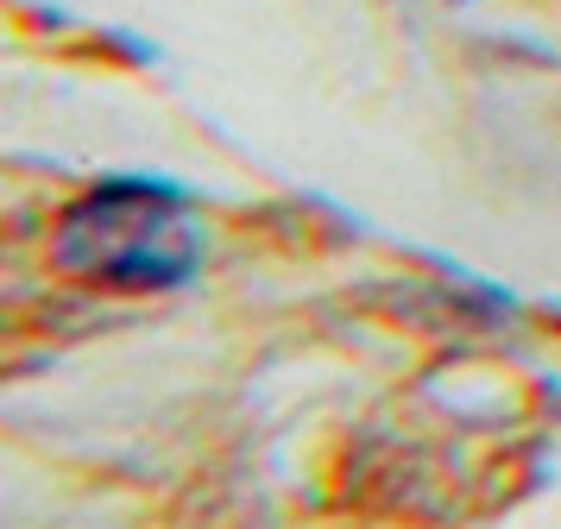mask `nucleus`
<instances>
[{"mask_svg": "<svg viewBox=\"0 0 561 529\" xmlns=\"http://www.w3.org/2000/svg\"><path fill=\"white\" fill-rule=\"evenodd\" d=\"M57 265L95 290H171L196 265V233L178 196L152 183H107L57 227Z\"/></svg>", "mask_w": 561, "mask_h": 529, "instance_id": "1", "label": "nucleus"}]
</instances>
